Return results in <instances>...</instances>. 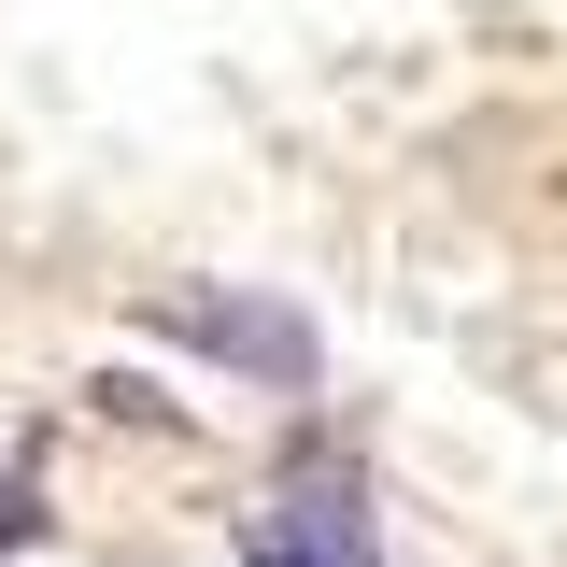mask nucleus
I'll return each mask as SVG.
<instances>
[{"mask_svg":"<svg viewBox=\"0 0 567 567\" xmlns=\"http://www.w3.org/2000/svg\"><path fill=\"white\" fill-rule=\"evenodd\" d=\"M156 327H171V341L241 354V369H270V383H312V341H298L284 312H241V298H185V284H171V298H156Z\"/></svg>","mask_w":567,"mask_h":567,"instance_id":"nucleus-1","label":"nucleus"}]
</instances>
